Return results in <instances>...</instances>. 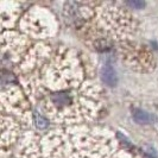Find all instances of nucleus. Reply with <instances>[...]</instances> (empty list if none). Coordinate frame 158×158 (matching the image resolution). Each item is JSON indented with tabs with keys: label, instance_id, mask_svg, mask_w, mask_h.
I'll return each mask as SVG.
<instances>
[{
	"label": "nucleus",
	"instance_id": "nucleus-2",
	"mask_svg": "<svg viewBox=\"0 0 158 158\" xmlns=\"http://www.w3.org/2000/svg\"><path fill=\"white\" fill-rule=\"evenodd\" d=\"M51 100H52V102L54 105L56 106H60V107H62V106H68V105H70L71 103V96L68 93H64V92H60V93H56L51 96Z\"/></svg>",
	"mask_w": 158,
	"mask_h": 158
},
{
	"label": "nucleus",
	"instance_id": "nucleus-5",
	"mask_svg": "<svg viewBox=\"0 0 158 158\" xmlns=\"http://www.w3.org/2000/svg\"><path fill=\"white\" fill-rule=\"evenodd\" d=\"M130 6H132V7H137V8H140L144 6V2H138V1H130V2H127Z\"/></svg>",
	"mask_w": 158,
	"mask_h": 158
},
{
	"label": "nucleus",
	"instance_id": "nucleus-1",
	"mask_svg": "<svg viewBox=\"0 0 158 158\" xmlns=\"http://www.w3.org/2000/svg\"><path fill=\"white\" fill-rule=\"evenodd\" d=\"M102 80L103 82L108 86H115L117 83V75L113 67L110 64H106L102 69Z\"/></svg>",
	"mask_w": 158,
	"mask_h": 158
},
{
	"label": "nucleus",
	"instance_id": "nucleus-3",
	"mask_svg": "<svg viewBox=\"0 0 158 158\" xmlns=\"http://www.w3.org/2000/svg\"><path fill=\"white\" fill-rule=\"evenodd\" d=\"M133 118L137 123H140V124H149V123H152L155 120V117L152 114L145 111H142V110H135Z\"/></svg>",
	"mask_w": 158,
	"mask_h": 158
},
{
	"label": "nucleus",
	"instance_id": "nucleus-4",
	"mask_svg": "<svg viewBox=\"0 0 158 158\" xmlns=\"http://www.w3.org/2000/svg\"><path fill=\"white\" fill-rule=\"evenodd\" d=\"M35 123H36V125L38 128L40 130H44V128H47L48 127V120L43 115H40V114H35Z\"/></svg>",
	"mask_w": 158,
	"mask_h": 158
}]
</instances>
